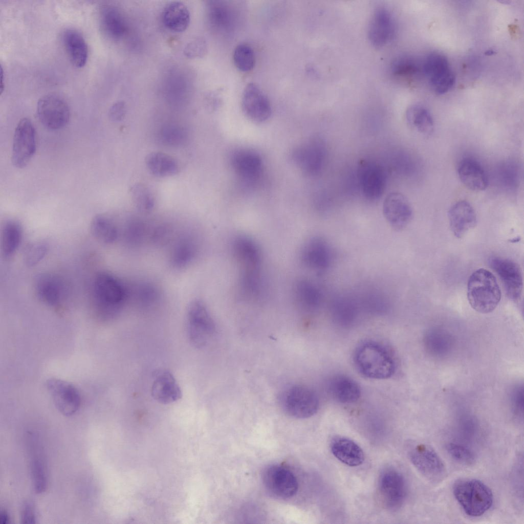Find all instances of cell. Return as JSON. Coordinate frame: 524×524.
I'll return each instance as SVG.
<instances>
[{
    "label": "cell",
    "mask_w": 524,
    "mask_h": 524,
    "mask_svg": "<svg viewBox=\"0 0 524 524\" xmlns=\"http://www.w3.org/2000/svg\"><path fill=\"white\" fill-rule=\"evenodd\" d=\"M495 53V51H494L493 50H491V49L488 50L486 51L485 52V54L486 55H487V56L492 55L494 54Z\"/></svg>",
    "instance_id": "obj_54"
},
{
    "label": "cell",
    "mask_w": 524,
    "mask_h": 524,
    "mask_svg": "<svg viewBox=\"0 0 524 524\" xmlns=\"http://www.w3.org/2000/svg\"><path fill=\"white\" fill-rule=\"evenodd\" d=\"M279 403L289 416L298 419L312 417L317 411L319 401L316 393L304 385L294 384L281 392Z\"/></svg>",
    "instance_id": "obj_5"
},
{
    "label": "cell",
    "mask_w": 524,
    "mask_h": 524,
    "mask_svg": "<svg viewBox=\"0 0 524 524\" xmlns=\"http://www.w3.org/2000/svg\"><path fill=\"white\" fill-rule=\"evenodd\" d=\"M36 151V133L31 121L27 118L19 120L15 129L11 161L19 168L26 166Z\"/></svg>",
    "instance_id": "obj_8"
},
{
    "label": "cell",
    "mask_w": 524,
    "mask_h": 524,
    "mask_svg": "<svg viewBox=\"0 0 524 524\" xmlns=\"http://www.w3.org/2000/svg\"><path fill=\"white\" fill-rule=\"evenodd\" d=\"M489 264L500 279L508 297L513 300L520 298L523 288L521 269L514 261L500 257H493Z\"/></svg>",
    "instance_id": "obj_14"
},
{
    "label": "cell",
    "mask_w": 524,
    "mask_h": 524,
    "mask_svg": "<svg viewBox=\"0 0 524 524\" xmlns=\"http://www.w3.org/2000/svg\"><path fill=\"white\" fill-rule=\"evenodd\" d=\"M244 113L256 123L267 121L272 110L270 101L265 93L255 83H249L245 88L242 99Z\"/></svg>",
    "instance_id": "obj_17"
},
{
    "label": "cell",
    "mask_w": 524,
    "mask_h": 524,
    "mask_svg": "<svg viewBox=\"0 0 524 524\" xmlns=\"http://www.w3.org/2000/svg\"><path fill=\"white\" fill-rule=\"evenodd\" d=\"M467 298L476 311L483 314L492 312L501 298V291L493 274L483 268L473 272L468 281Z\"/></svg>",
    "instance_id": "obj_2"
},
{
    "label": "cell",
    "mask_w": 524,
    "mask_h": 524,
    "mask_svg": "<svg viewBox=\"0 0 524 524\" xmlns=\"http://www.w3.org/2000/svg\"><path fill=\"white\" fill-rule=\"evenodd\" d=\"M446 450L450 457L456 462L466 466H470L475 462V455L469 449L461 445L449 443Z\"/></svg>",
    "instance_id": "obj_45"
},
{
    "label": "cell",
    "mask_w": 524,
    "mask_h": 524,
    "mask_svg": "<svg viewBox=\"0 0 524 524\" xmlns=\"http://www.w3.org/2000/svg\"><path fill=\"white\" fill-rule=\"evenodd\" d=\"M453 342V338L449 333L438 328L429 330L424 338L426 351L435 357L447 355L452 348Z\"/></svg>",
    "instance_id": "obj_32"
},
{
    "label": "cell",
    "mask_w": 524,
    "mask_h": 524,
    "mask_svg": "<svg viewBox=\"0 0 524 524\" xmlns=\"http://www.w3.org/2000/svg\"><path fill=\"white\" fill-rule=\"evenodd\" d=\"M334 318L343 324L350 323L355 319L357 308L355 301L351 298L342 296L335 298L331 306Z\"/></svg>",
    "instance_id": "obj_38"
},
{
    "label": "cell",
    "mask_w": 524,
    "mask_h": 524,
    "mask_svg": "<svg viewBox=\"0 0 524 524\" xmlns=\"http://www.w3.org/2000/svg\"><path fill=\"white\" fill-rule=\"evenodd\" d=\"M62 40L72 63L77 68L84 66L89 51L87 43L81 34L74 29H67L63 34Z\"/></svg>",
    "instance_id": "obj_27"
},
{
    "label": "cell",
    "mask_w": 524,
    "mask_h": 524,
    "mask_svg": "<svg viewBox=\"0 0 524 524\" xmlns=\"http://www.w3.org/2000/svg\"><path fill=\"white\" fill-rule=\"evenodd\" d=\"M382 209L385 219L396 230L404 229L412 217V209L409 201L398 192H390L386 196Z\"/></svg>",
    "instance_id": "obj_18"
},
{
    "label": "cell",
    "mask_w": 524,
    "mask_h": 524,
    "mask_svg": "<svg viewBox=\"0 0 524 524\" xmlns=\"http://www.w3.org/2000/svg\"><path fill=\"white\" fill-rule=\"evenodd\" d=\"M198 246L192 238L185 236L179 240L173 246L170 255V261L172 267L182 269L189 265L197 254Z\"/></svg>",
    "instance_id": "obj_35"
},
{
    "label": "cell",
    "mask_w": 524,
    "mask_h": 524,
    "mask_svg": "<svg viewBox=\"0 0 524 524\" xmlns=\"http://www.w3.org/2000/svg\"><path fill=\"white\" fill-rule=\"evenodd\" d=\"M91 230L94 236L105 244L113 243L118 237L116 227L109 219L103 215H98L93 218Z\"/></svg>",
    "instance_id": "obj_39"
},
{
    "label": "cell",
    "mask_w": 524,
    "mask_h": 524,
    "mask_svg": "<svg viewBox=\"0 0 524 524\" xmlns=\"http://www.w3.org/2000/svg\"><path fill=\"white\" fill-rule=\"evenodd\" d=\"M133 202L136 208L141 212H148L155 205L154 198L148 188L142 184H136L130 189Z\"/></svg>",
    "instance_id": "obj_42"
},
{
    "label": "cell",
    "mask_w": 524,
    "mask_h": 524,
    "mask_svg": "<svg viewBox=\"0 0 524 524\" xmlns=\"http://www.w3.org/2000/svg\"><path fill=\"white\" fill-rule=\"evenodd\" d=\"M46 386L53 402L59 412L66 416L75 414L81 404L78 390L71 384L60 379L47 380Z\"/></svg>",
    "instance_id": "obj_16"
},
{
    "label": "cell",
    "mask_w": 524,
    "mask_h": 524,
    "mask_svg": "<svg viewBox=\"0 0 524 524\" xmlns=\"http://www.w3.org/2000/svg\"><path fill=\"white\" fill-rule=\"evenodd\" d=\"M159 138L164 145L177 147L185 143L187 133L183 127L176 124H167L161 127L159 131Z\"/></svg>",
    "instance_id": "obj_40"
},
{
    "label": "cell",
    "mask_w": 524,
    "mask_h": 524,
    "mask_svg": "<svg viewBox=\"0 0 524 524\" xmlns=\"http://www.w3.org/2000/svg\"><path fill=\"white\" fill-rule=\"evenodd\" d=\"M301 259L303 263L310 269L318 272H324L329 268L332 261L331 247L323 238L313 237L304 246Z\"/></svg>",
    "instance_id": "obj_19"
},
{
    "label": "cell",
    "mask_w": 524,
    "mask_h": 524,
    "mask_svg": "<svg viewBox=\"0 0 524 524\" xmlns=\"http://www.w3.org/2000/svg\"><path fill=\"white\" fill-rule=\"evenodd\" d=\"M511 401L513 410L516 415L522 416L523 407V388L522 386H518L515 388L512 393Z\"/></svg>",
    "instance_id": "obj_50"
},
{
    "label": "cell",
    "mask_w": 524,
    "mask_h": 524,
    "mask_svg": "<svg viewBox=\"0 0 524 524\" xmlns=\"http://www.w3.org/2000/svg\"><path fill=\"white\" fill-rule=\"evenodd\" d=\"M136 296L140 301L144 303H150L157 300L159 293L156 287L148 283L142 284L137 288Z\"/></svg>",
    "instance_id": "obj_48"
},
{
    "label": "cell",
    "mask_w": 524,
    "mask_h": 524,
    "mask_svg": "<svg viewBox=\"0 0 524 524\" xmlns=\"http://www.w3.org/2000/svg\"><path fill=\"white\" fill-rule=\"evenodd\" d=\"M233 59L236 68L244 72L252 70L255 62L253 49L249 45L244 43L236 47L233 52Z\"/></svg>",
    "instance_id": "obj_43"
},
{
    "label": "cell",
    "mask_w": 524,
    "mask_h": 524,
    "mask_svg": "<svg viewBox=\"0 0 524 524\" xmlns=\"http://www.w3.org/2000/svg\"><path fill=\"white\" fill-rule=\"evenodd\" d=\"M449 226L457 238H462L470 230L474 228L477 217L471 205L467 201L461 200L453 204L448 212Z\"/></svg>",
    "instance_id": "obj_21"
},
{
    "label": "cell",
    "mask_w": 524,
    "mask_h": 524,
    "mask_svg": "<svg viewBox=\"0 0 524 524\" xmlns=\"http://www.w3.org/2000/svg\"><path fill=\"white\" fill-rule=\"evenodd\" d=\"M453 495L465 513L477 517L488 511L493 503L491 489L484 483L474 478L457 481L453 486Z\"/></svg>",
    "instance_id": "obj_3"
},
{
    "label": "cell",
    "mask_w": 524,
    "mask_h": 524,
    "mask_svg": "<svg viewBox=\"0 0 524 524\" xmlns=\"http://www.w3.org/2000/svg\"><path fill=\"white\" fill-rule=\"evenodd\" d=\"M354 360L359 372L368 378H388L396 370L395 359L390 352L375 341L360 344L355 352Z\"/></svg>",
    "instance_id": "obj_1"
},
{
    "label": "cell",
    "mask_w": 524,
    "mask_h": 524,
    "mask_svg": "<svg viewBox=\"0 0 524 524\" xmlns=\"http://www.w3.org/2000/svg\"><path fill=\"white\" fill-rule=\"evenodd\" d=\"M35 289L37 297L50 305L59 304L66 295V286L58 276L49 274H40L35 281Z\"/></svg>",
    "instance_id": "obj_23"
},
{
    "label": "cell",
    "mask_w": 524,
    "mask_h": 524,
    "mask_svg": "<svg viewBox=\"0 0 524 524\" xmlns=\"http://www.w3.org/2000/svg\"><path fill=\"white\" fill-rule=\"evenodd\" d=\"M330 447L333 455L347 466L356 467L364 462V454L362 449L350 439L337 436L331 441Z\"/></svg>",
    "instance_id": "obj_25"
},
{
    "label": "cell",
    "mask_w": 524,
    "mask_h": 524,
    "mask_svg": "<svg viewBox=\"0 0 524 524\" xmlns=\"http://www.w3.org/2000/svg\"><path fill=\"white\" fill-rule=\"evenodd\" d=\"M262 480L266 490L280 499L292 497L298 488V483L294 473L288 468L278 465L266 467L263 473Z\"/></svg>",
    "instance_id": "obj_9"
},
{
    "label": "cell",
    "mask_w": 524,
    "mask_h": 524,
    "mask_svg": "<svg viewBox=\"0 0 524 524\" xmlns=\"http://www.w3.org/2000/svg\"><path fill=\"white\" fill-rule=\"evenodd\" d=\"M163 21L168 29L176 32H183L190 23L189 11L183 3L172 2L164 8Z\"/></svg>",
    "instance_id": "obj_33"
},
{
    "label": "cell",
    "mask_w": 524,
    "mask_h": 524,
    "mask_svg": "<svg viewBox=\"0 0 524 524\" xmlns=\"http://www.w3.org/2000/svg\"><path fill=\"white\" fill-rule=\"evenodd\" d=\"M379 490L383 505L394 510L403 504L407 494L405 479L398 471L388 469L381 474L379 481Z\"/></svg>",
    "instance_id": "obj_13"
},
{
    "label": "cell",
    "mask_w": 524,
    "mask_h": 524,
    "mask_svg": "<svg viewBox=\"0 0 524 524\" xmlns=\"http://www.w3.org/2000/svg\"><path fill=\"white\" fill-rule=\"evenodd\" d=\"M151 394L155 400L164 404L175 402L182 396L181 389L173 375L165 369L154 372Z\"/></svg>",
    "instance_id": "obj_20"
},
{
    "label": "cell",
    "mask_w": 524,
    "mask_h": 524,
    "mask_svg": "<svg viewBox=\"0 0 524 524\" xmlns=\"http://www.w3.org/2000/svg\"><path fill=\"white\" fill-rule=\"evenodd\" d=\"M457 175L462 184L468 189L480 191L488 185V177L482 165L472 158H465L459 163Z\"/></svg>",
    "instance_id": "obj_24"
},
{
    "label": "cell",
    "mask_w": 524,
    "mask_h": 524,
    "mask_svg": "<svg viewBox=\"0 0 524 524\" xmlns=\"http://www.w3.org/2000/svg\"><path fill=\"white\" fill-rule=\"evenodd\" d=\"M409 457L414 466L427 479L437 481L444 475L445 465L430 446L425 444L416 445L410 450Z\"/></svg>",
    "instance_id": "obj_15"
},
{
    "label": "cell",
    "mask_w": 524,
    "mask_h": 524,
    "mask_svg": "<svg viewBox=\"0 0 524 524\" xmlns=\"http://www.w3.org/2000/svg\"><path fill=\"white\" fill-rule=\"evenodd\" d=\"M145 163L149 172L158 177L172 176L177 173L179 169L176 159L162 152L149 154L146 157Z\"/></svg>",
    "instance_id": "obj_36"
},
{
    "label": "cell",
    "mask_w": 524,
    "mask_h": 524,
    "mask_svg": "<svg viewBox=\"0 0 524 524\" xmlns=\"http://www.w3.org/2000/svg\"><path fill=\"white\" fill-rule=\"evenodd\" d=\"M394 73L400 76H407L416 74L418 68L413 60L408 58L400 59L392 66Z\"/></svg>",
    "instance_id": "obj_49"
},
{
    "label": "cell",
    "mask_w": 524,
    "mask_h": 524,
    "mask_svg": "<svg viewBox=\"0 0 524 524\" xmlns=\"http://www.w3.org/2000/svg\"><path fill=\"white\" fill-rule=\"evenodd\" d=\"M232 164L239 176L247 180H252L257 178L260 173L262 160L257 153L242 150L233 155Z\"/></svg>",
    "instance_id": "obj_29"
},
{
    "label": "cell",
    "mask_w": 524,
    "mask_h": 524,
    "mask_svg": "<svg viewBox=\"0 0 524 524\" xmlns=\"http://www.w3.org/2000/svg\"><path fill=\"white\" fill-rule=\"evenodd\" d=\"M323 141L314 138L296 148L292 154L295 164L305 174L313 176L322 168L326 157V148Z\"/></svg>",
    "instance_id": "obj_12"
},
{
    "label": "cell",
    "mask_w": 524,
    "mask_h": 524,
    "mask_svg": "<svg viewBox=\"0 0 524 524\" xmlns=\"http://www.w3.org/2000/svg\"><path fill=\"white\" fill-rule=\"evenodd\" d=\"M423 70L430 85L438 95L445 94L454 84V75L447 58L442 54H429L424 61Z\"/></svg>",
    "instance_id": "obj_11"
},
{
    "label": "cell",
    "mask_w": 524,
    "mask_h": 524,
    "mask_svg": "<svg viewBox=\"0 0 524 524\" xmlns=\"http://www.w3.org/2000/svg\"><path fill=\"white\" fill-rule=\"evenodd\" d=\"M93 292L97 307L107 316L119 313L128 296V289L119 279L104 272L99 273L95 277Z\"/></svg>",
    "instance_id": "obj_4"
},
{
    "label": "cell",
    "mask_w": 524,
    "mask_h": 524,
    "mask_svg": "<svg viewBox=\"0 0 524 524\" xmlns=\"http://www.w3.org/2000/svg\"><path fill=\"white\" fill-rule=\"evenodd\" d=\"M186 325L189 341L197 348L205 346L215 333L214 321L205 304L200 300L194 299L188 305Z\"/></svg>",
    "instance_id": "obj_6"
},
{
    "label": "cell",
    "mask_w": 524,
    "mask_h": 524,
    "mask_svg": "<svg viewBox=\"0 0 524 524\" xmlns=\"http://www.w3.org/2000/svg\"><path fill=\"white\" fill-rule=\"evenodd\" d=\"M357 175L364 197L369 201L379 199L386 185V173L383 167L375 161L363 160L359 163Z\"/></svg>",
    "instance_id": "obj_10"
},
{
    "label": "cell",
    "mask_w": 524,
    "mask_h": 524,
    "mask_svg": "<svg viewBox=\"0 0 524 524\" xmlns=\"http://www.w3.org/2000/svg\"><path fill=\"white\" fill-rule=\"evenodd\" d=\"M31 462V472L32 483L36 493H40L46 490L47 485V474L43 462L38 454H32Z\"/></svg>",
    "instance_id": "obj_44"
},
{
    "label": "cell",
    "mask_w": 524,
    "mask_h": 524,
    "mask_svg": "<svg viewBox=\"0 0 524 524\" xmlns=\"http://www.w3.org/2000/svg\"><path fill=\"white\" fill-rule=\"evenodd\" d=\"M259 269H243L241 278L243 293L247 297L257 296L261 290V279Z\"/></svg>",
    "instance_id": "obj_41"
},
{
    "label": "cell",
    "mask_w": 524,
    "mask_h": 524,
    "mask_svg": "<svg viewBox=\"0 0 524 524\" xmlns=\"http://www.w3.org/2000/svg\"><path fill=\"white\" fill-rule=\"evenodd\" d=\"M328 388L332 397L342 403L355 402L361 395L360 388L357 383L344 375H337L332 378L329 382Z\"/></svg>",
    "instance_id": "obj_28"
},
{
    "label": "cell",
    "mask_w": 524,
    "mask_h": 524,
    "mask_svg": "<svg viewBox=\"0 0 524 524\" xmlns=\"http://www.w3.org/2000/svg\"><path fill=\"white\" fill-rule=\"evenodd\" d=\"M394 23L391 14L385 8H378L369 25L368 38L374 46L382 47L387 44L394 34Z\"/></svg>",
    "instance_id": "obj_22"
},
{
    "label": "cell",
    "mask_w": 524,
    "mask_h": 524,
    "mask_svg": "<svg viewBox=\"0 0 524 524\" xmlns=\"http://www.w3.org/2000/svg\"><path fill=\"white\" fill-rule=\"evenodd\" d=\"M99 20L103 32L108 37L118 39L124 35L126 30L125 21L116 7L103 6L100 10Z\"/></svg>",
    "instance_id": "obj_31"
},
{
    "label": "cell",
    "mask_w": 524,
    "mask_h": 524,
    "mask_svg": "<svg viewBox=\"0 0 524 524\" xmlns=\"http://www.w3.org/2000/svg\"><path fill=\"white\" fill-rule=\"evenodd\" d=\"M295 294L297 302L306 310L317 309L322 302L320 290L316 284L308 279L299 280L296 284Z\"/></svg>",
    "instance_id": "obj_34"
},
{
    "label": "cell",
    "mask_w": 524,
    "mask_h": 524,
    "mask_svg": "<svg viewBox=\"0 0 524 524\" xmlns=\"http://www.w3.org/2000/svg\"><path fill=\"white\" fill-rule=\"evenodd\" d=\"M126 108L123 102L119 101L114 104L108 112V116L111 120L114 122L122 121L125 115Z\"/></svg>",
    "instance_id": "obj_51"
},
{
    "label": "cell",
    "mask_w": 524,
    "mask_h": 524,
    "mask_svg": "<svg viewBox=\"0 0 524 524\" xmlns=\"http://www.w3.org/2000/svg\"><path fill=\"white\" fill-rule=\"evenodd\" d=\"M21 519L23 523H34L35 522L34 509L32 504L29 501L25 503L23 506Z\"/></svg>",
    "instance_id": "obj_52"
},
{
    "label": "cell",
    "mask_w": 524,
    "mask_h": 524,
    "mask_svg": "<svg viewBox=\"0 0 524 524\" xmlns=\"http://www.w3.org/2000/svg\"><path fill=\"white\" fill-rule=\"evenodd\" d=\"M10 522V518L7 513L3 510L0 513V523L2 524H8Z\"/></svg>",
    "instance_id": "obj_53"
},
{
    "label": "cell",
    "mask_w": 524,
    "mask_h": 524,
    "mask_svg": "<svg viewBox=\"0 0 524 524\" xmlns=\"http://www.w3.org/2000/svg\"><path fill=\"white\" fill-rule=\"evenodd\" d=\"M226 7L221 4L211 6L210 9V17L212 22L218 27H225L230 23V11Z\"/></svg>",
    "instance_id": "obj_47"
},
{
    "label": "cell",
    "mask_w": 524,
    "mask_h": 524,
    "mask_svg": "<svg viewBox=\"0 0 524 524\" xmlns=\"http://www.w3.org/2000/svg\"><path fill=\"white\" fill-rule=\"evenodd\" d=\"M48 251L47 244L38 242L29 245L24 253V261L27 266L33 267L39 263Z\"/></svg>",
    "instance_id": "obj_46"
},
{
    "label": "cell",
    "mask_w": 524,
    "mask_h": 524,
    "mask_svg": "<svg viewBox=\"0 0 524 524\" xmlns=\"http://www.w3.org/2000/svg\"><path fill=\"white\" fill-rule=\"evenodd\" d=\"M37 115L40 123L46 128L56 130L62 128L69 121L70 111L66 100L60 95L52 93L39 99L37 105Z\"/></svg>",
    "instance_id": "obj_7"
},
{
    "label": "cell",
    "mask_w": 524,
    "mask_h": 524,
    "mask_svg": "<svg viewBox=\"0 0 524 524\" xmlns=\"http://www.w3.org/2000/svg\"><path fill=\"white\" fill-rule=\"evenodd\" d=\"M405 118L409 127L419 135L428 137L433 133V119L425 107L419 104L411 105L406 110Z\"/></svg>",
    "instance_id": "obj_30"
},
{
    "label": "cell",
    "mask_w": 524,
    "mask_h": 524,
    "mask_svg": "<svg viewBox=\"0 0 524 524\" xmlns=\"http://www.w3.org/2000/svg\"><path fill=\"white\" fill-rule=\"evenodd\" d=\"M232 250L234 256L243 266V269H259L261 252L252 239L245 235L237 236L233 241Z\"/></svg>",
    "instance_id": "obj_26"
},
{
    "label": "cell",
    "mask_w": 524,
    "mask_h": 524,
    "mask_svg": "<svg viewBox=\"0 0 524 524\" xmlns=\"http://www.w3.org/2000/svg\"><path fill=\"white\" fill-rule=\"evenodd\" d=\"M21 237L22 229L19 222L10 220L5 223L2 232V249L5 257H9L15 253Z\"/></svg>",
    "instance_id": "obj_37"
}]
</instances>
